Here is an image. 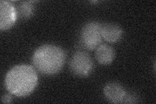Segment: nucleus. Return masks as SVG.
I'll use <instances>...</instances> for the list:
<instances>
[{"label": "nucleus", "mask_w": 156, "mask_h": 104, "mask_svg": "<svg viewBox=\"0 0 156 104\" xmlns=\"http://www.w3.org/2000/svg\"><path fill=\"white\" fill-rule=\"evenodd\" d=\"M38 81V74L33 66L18 64L7 72L5 85L9 93L18 97H24L35 90Z\"/></svg>", "instance_id": "1"}, {"label": "nucleus", "mask_w": 156, "mask_h": 104, "mask_svg": "<svg viewBox=\"0 0 156 104\" xmlns=\"http://www.w3.org/2000/svg\"><path fill=\"white\" fill-rule=\"evenodd\" d=\"M66 62L64 49L54 44H44L34 52L32 56L33 66L40 73L53 76L59 72Z\"/></svg>", "instance_id": "2"}, {"label": "nucleus", "mask_w": 156, "mask_h": 104, "mask_svg": "<svg viewBox=\"0 0 156 104\" xmlns=\"http://www.w3.org/2000/svg\"><path fill=\"white\" fill-rule=\"evenodd\" d=\"M102 25L96 21H90L83 26L80 32V42L84 48L89 50L96 49L102 41Z\"/></svg>", "instance_id": "3"}, {"label": "nucleus", "mask_w": 156, "mask_h": 104, "mask_svg": "<svg viewBox=\"0 0 156 104\" xmlns=\"http://www.w3.org/2000/svg\"><path fill=\"white\" fill-rule=\"evenodd\" d=\"M93 61L89 53L85 51H77L70 60V69L74 75L86 77L93 70Z\"/></svg>", "instance_id": "4"}, {"label": "nucleus", "mask_w": 156, "mask_h": 104, "mask_svg": "<svg viewBox=\"0 0 156 104\" xmlns=\"http://www.w3.org/2000/svg\"><path fill=\"white\" fill-rule=\"evenodd\" d=\"M17 18V12L13 5L9 1H0V29L7 30L11 28Z\"/></svg>", "instance_id": "5"}, {"label": "nucleus", "mask_w": 156, "mask_h": 104, "mask_svg": "<svg viewBox=\"0 0 156 104\" xmlns=\"http://www.w3.org/2000/svg\"><path fill=\"white\" fill-rule=\"evenodd\" d=\"M127 92L120 83L110 82L104 88V94L109 102L114 103H122Z\"/></svg>", "instance_id": "6"}, {"label": "nucleus", "mask_w": 156, "mask_h": 104, "mask_svg": "<svg viewBox=\"0 0 156 104\" xmlns=\"http://www.w3.org/2000/svg\"><path fill=\"white\" fill-rule=\"evenodd\" d=\"M123 34V30L118 24L107 23L101 26L102 38L109 43L119 42Z\"/></svg>", "instance_id": "7"}, {"label": "nucleus", "mask_w": 156, "mask_h": 104, "mask_svg": "<svg viewBox=\"0 0 156 104\" xmlns=\"http://www.w3.org/2000/svg\"><path fill=\"white\" fill-rule=\"evenodd\" d=\"M95 57L102 65H108L115 59V51L108 44H101L96 49Z\"/></svg>", "instance_id": "8"}, {"label": "nucleus", "mask_w": 156, "mask_h": 104, "mask_svg": "<svg viewBox=\"0 0 156 104\" xmlns=\"http://www.w3.org/2000/svg\"><path fill=\"white\" fill-rule=\"evenodd\" d=\"M34 2H22L18 6V13L22 18H29L34 12Z\"/></svg>", "instance_id": "9"}, {"label": "nucleus", "mask_w": 156, "mask_h": 104, "mask_svg": "<svg viewBox=\"0 0 156 104\" xmlns=\"http://www.w3.org/2000/svg\"><path fill=\"white\" fill-rule=\"evenodd\" d=\"M136 102H138L137 96L135 95H133V94L127 92L122 103H136Z\"/></svg>", "instance_id": "10"}, {"label": "nucleus", "mask_w": 156, "mask_h": 104, "mask_svg": "<svg viewBox=\"0 0 156 104\" xmlns=\"http://www.w3.org/2000/svg\"><path fill=\"white\" fill-rule=\"evenodd\" d=\"M2 102L4 103H9L12 102V96L8 95V94H5V95H3L2 97Z\"/></svg>", "instance_id": "11"}]
</instances>
